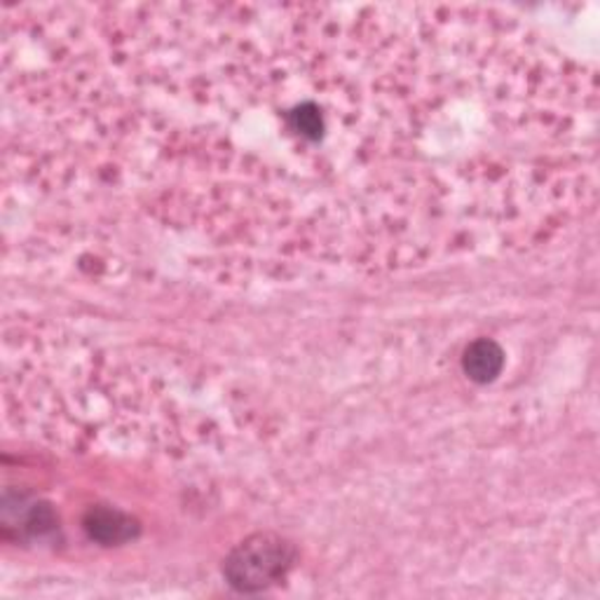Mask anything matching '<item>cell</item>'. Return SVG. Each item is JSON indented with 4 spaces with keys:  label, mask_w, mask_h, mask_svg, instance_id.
Returning a JSON list of instances; mask_svg holds the SVG:
<instances>
[{
    "label": "cell",
    "mask_w": 600,
    "mask_h": 600,
    "mask_svg": "<svg viewBox=\"0 0 600 600\" xmlns=\"http://www.w3.org/2000/svg\"><path fill=\"white\" fill-rule=\"evenodd\" d=\"M294 565V549L286 540L260 532L230 553L223 573L237 591H260L280 581Z\"/></svg>",
    "instance_id": "6da1fadb"
},
{
    "label": "cell",
    "mask_w": 600,
    "mask_h": 600,
    "mask_svg": "<svg viewBox=\"0 0 600 600\" xmlns=\"http://www.w3.org/2000/svg\"><path fill=\"white\" fill-rule=\"evenodd\" d=\"M85 528L91 540L101 544H120L132 540L136 532V523L118 510L99 506V510H91L85 516Z\"/></svg>",
    "instance_id": "7a4b0ae2"
},
{
    "label": "cell",
    "mask_w": 600,
    "mask_h": 600,
    "mask_svg": "<svg viewBox=\"0 0 600 600\" xmlns=\"http://www.w3.org/2000/svg\"><path fill=\"white\" fill-rule=\"evenodd\" d=\"M463 368L469 376V380L486 384L492 382L504 368V352L495 341H488V338H481V341H474L463 357Z\"/></svg>",
    "instance_id": "3957f363"
}]
</instances>
